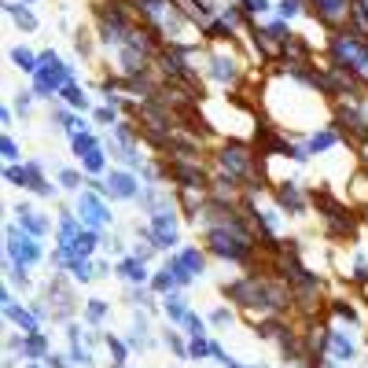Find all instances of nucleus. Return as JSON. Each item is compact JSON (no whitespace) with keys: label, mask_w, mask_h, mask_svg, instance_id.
I'll return each mask as SVG.
<instances>
[{"label":"nucleus","mask_w":368,"mask_h":368,"mask_svg":"<svg viewBox=\"0 0 368 368\" xmlns=\"http://www.w3.org/2000/svg\"><path fill=\"white\" fill-rule=\"evenodd\" d=\"M107 196L133 199V196H136V181L129 177V173H111V177H107Z\"/></svg>","instance_id":"obj_7"},{"label":"nucleus","mask_w":368,"mask_h":368,"mask_svg":"<svg viewBox=\"0 0 368 368\" xmlns=\"http://www.w3.org/2000/svg\"><path fill=\"white\" fill-rule=\"evenodd\" d=\"M85 170H89V173H100V170H103V155H100V147H96L92 155H85Z\"/></svg>","instance_id":"obj_21"},{"label":"nucleus","mask_w":368,"mask_h":368,"mask_svg":"<svg viewBox=\"0 0 368 368\" xmlns=\"http://www.w3.org/2000/svg\"><path fill=\"white\" fill-rule=\"evenodd\" d=\"M210 320H214V324H229V309H214Z\"/></svg>","instance_id":"obj_28"},{"label":"nucleus","mask_w":368,"mask_h":368,"mask_svg":"<svg viewBox=\"0 0 368 368\" xmlns=\"http://www.w3.org/2000/svg\"><path fill=\"white\" fill-rule=\"evenodd\" d=\"M4 155H8V159H15V155H19V147H15V140H12V136H4Z\"/></svg>","instance_id":"obj_27"},{"label":"nucleus","mask_w":368,"mask_h":368,"mask_svg":"<svg viewBox=\"0 0 368 368\" xmlns=\"http://www.w3.org/2000/svg\"><path fill=\"white\" fill-rule=\"evenodd\" d=\"M181 262H184V269H188V273H203V254H199V251H184Z\"/></svg>","instance_id":"obj_14"},{"label":"nucleus","mask_w":368,"mask_h":368,"mask_svg":"<svg viewBox=\"0 0 368 368\" xmlns=\"http://www.w3.org/2000/svg\"><path fill=\"white\" fill-rule=\"evenodd\" d=\"M103 313H107V306H103L100 298H92L89 302V320H103Z\"/></svg>","instance_id":"obj_24"},{"label":"nucleus","mask_w":368,"mask_h":368,"mask_svg":"<svg viewBox=\"0 0 368 368\" xmlns=\"http://www.w3.org/2000/svg\"><path fill=\"white\" fill-rule=\"evenodd\" d=\"M309 12L320 19L324 26H335V23H343L346 15H350V0H309Z\"/></svg>","instance_id":"obj_3"},{"label":"nucleus","mask_w":368,"mask_h":368,"mask_svg":"<svg viewBox=\"0 0 368 368\" xmlns=\"http://www.w3.org/2000/svg\"><path fill=\"white\" fill-rule=\"evenodd\" d=\"M218 162H221V170L229 173V177H236V181H243V177H251V173H254V155L247 147H240V144L221 147Z\"/></svg>","instance_id":"obj_1"},{"label":"nucleus","mask_w":368,"mask_h":368,"mask_svg":"<svg viewBox=\"0 0 368 368\" xmlns=\"http://www.w3.org/2000/svg\"><path fill=\"white\" fill-rule=\"evenodd\" d=\"M8 251H12V258H15L19 265H30V262H37V258H41L37 243H34V240H26V236L19 240V232H15V229L8 232Z\"/></svg>","instance_id":"obj_5"},{"label":"nucleus","mask_w":368,"mask_h":368,"mask_svg":"<svg viewBox=\"0 0 368 368\" xmlns=\"http://www.w3.org/2000/svg\"><path fill=\"white\" fill-rule=\"evenodd\" d=\"M188 354H192V357H207V354H214V346H210V343H203V339H196Z\"/></svg>","instance_id":"obj_25"},{"label":"nucleus","mask_w":368,"mask_h":368,"mask_svg":"<svg viewBox=\"0 0 368 368\" xmlns=\"http://www.w3.org/2000/svg\"><path fill=\"white\" fill-rule=\"evenodd\" d=\"M96 118H100V122H114V111H111V107H103V111L96 114Z\"/></svg>","instance_id":"obj_29"},{"label":"nucleus","mask_w":368,"mask_h":368,"mask_svg":"<svg viewBox=\"0 0 368 368\" xmlns=\"http://www.w3.org/2000/svg\"><path fill=\"white\" fill-rule=\"evenodd\" d=\"M335 317H343L346 324H357V309L350 306V302H343V298H331V306H328Z\"/></svg>","instance_id":"obj_12"},{"label":"nucleus","mask_w":368,"mask_h":368,"mask_svg":"<svg viewBox=\"0 0 368 368\" xmlns=\"http://www.w3.org/2000/svg\"><path fill=\"white\" fill-rule=\"evenodd\" d=\"M59 181L67 184V188H78V184H81V177H78L74 170H63V173H59Z\"/></svg>","instance_id":"obj_26"},{"label":"nucleus","mask_w":368,"mask_h":368,"mask_svg":"<svg viewBox=\"0 0 368 368\" xmlns=\"http://www.w3.org/2000/svg\"><path fill=\"white\" fill-rule=\"evenodd\" d=\"M74 151H78L81 159L92 155V151H96V140H92V136H74Z\"/></svg>","instance_id":"obj_19"},{"label":"nucleus","mask_w":368,"mask_h":368,"mask_svg":"<svg viewBox=\"0 0 368 368\" xmlns=\"http://www.w3.org/2000/svg\"><path fill=\"white\" fill-rule=\"evenodd\" d=\"M166 313L173 320H184L188 317V309H184V298H166Z\"/></svg>","instance_id":"obj_17"},{"label":"nucleus","mask_w":368,"mask_h":368,"mask_svg":"<svg viewBox=\"0 0 368 368\" xmlns=\"http://www.w3.org/2000/svg\"><path fill=\"white\" fill-rule=\"evenodd\" d=\"M331 354H335V361H354V354H357V346L350 335H343V331H331Z\"/></svg>","instance_id":"obj_8"},{"label":"nucleus","mask_w":368,"mask_h":368,"mask_svg":"<svg viewBox=\"0 0 368 368\" xmlns=\"http://www.w3.org/2000/svg\"><path fill=\"white\" fill-rule=\"evenodd\" d=\"M335 144H339V133H335V129H324V133H317L309 140V151H328Z\"/></svg>","instance_id":"obj_10"},{"label":"nucleus","mask_w":368,"mask_h":368,"mask_svg":"<svg viewBox=\"0 0 368 368\" xmlns=\"http://www.w3.org/2000/svg\"><path fill=\"white\" fill-rule=\"evenodd\" d=\"M15 63H19V67H23V70H30V74H37V70H41V67H37V59L30 56L26 48H15Z\"/></svg>","instance_id":"obj_15"},{"label":"nucleus","mask_w":368,"mask_h":368,"mask_svg":"<svg viewBox=\"0 0 368 368\" xmlns=\"http://www.w3.org/2000/svg\"><path fill=\"white\" fill-rule=\"evenodd\" d=\"M63 96H67L70 107H85V96H81V89H74V85H67V89H63Z\"/></svg>","instance_id":"obj_23"},{"label":"nucleus","mask_w":368,"mask_h":368,"mask_svg":"<svg viewBox=\"0 0 368 368\" xmlns=\"http://www.w3.org/2000/svg\"><path fill=\"white\" fill-rule=\"evenodd\" d=\"M63 81H67V67L52 52H45L41 56V70H37V92H56Z\"/></svg>","instance_id":"obj_2"},{"label":"nucleus","mask_w":368,"mask_h":368,"mask_svg":"<svg viewBox=\"0 0 368 368\" xmlns=\"http://www.w3.org/2000/svg\"><path fill=\"white\" fill-rule=\"evenodd\" d=\"M19 218H23V229H30L34 236H41V232L48 229V221H45V218H37L34 210H19Z\"/></svg>","instance_id":"obj_11"},{"label":"nucleus","mask_w":368,"mask_h":368,"mask_svg":"<svg viewBox=\"0 0 368 368\" xmlns=\"http://www.w3.org/2000/svg\"><path fill=\"white\" fill-rule=\"evenodd\" d=\"M302 12V0H280V15L291 19V15H298Z\"/></svg>","instance_id":"obj_22"},{"label":"nucleus","mask_w":368,"mask_h":368,"mask_svg":"<svg viewBox=\"0 0 368 368\" xmlns=\"http://www.w3.org/2000/svg\"><path fill=\"white\" fill-rule=\"evenodd\" d=\"M78 210H81V218L89 221V225H103L111 214H107V207L100 203V192H85L81 203H78Z\"/></svg>","instance_id":"obj_6"},{"label":"nucleus","mask_w":368,"mask_h":368,"mask_svg":"<svg viewBox=\"0 0 368 368\" xmlns=\"http://www.w3.org/2000/svg\"><path fill=\"white\" fill-rule=\"evenodd\" d=\"M210 74L218 81H236V78H240V63L229 59V56H214V70Z\"/></svg>","instance_id":"obj_9"},{"label":"nucleus","mask_w":368,"mask_h":368,"mask_svg":"<svg viewBox=\"0 0 368 368\" xmlns=\"http://www.w3.org/2000/svg\"><path fill=\"white\" fill-rule=\"evenodd\" d=\"M276 203H280L287 214H295V218L306 214V196H302L298 181H284V184H280V188H276Z\"/></svg>","instance_id":"obj_4"},{"label":"nucleus","mask_w":368,"mask_h":368,"mask_svg":"<svg viewBox=\"0 0 368 368\" xmlns=\"http://www.w3.org/2000/svg\"><path fill=\"white\" fill-rule=\"evenodd\" d=\"M361 298L368 302V280H361Z\"/></svg>","instance_id":"obj_30"},{"label":"nucleus","mask_w":368,"mask_h":368,"mask_svg":"<svg viewBox=\"0 0 368 368\" xmlns=\"http://www.w3.org/2000/svg\"><path fill=\"white\" fill-rule=\"evenodd\" d=\"M122 276H125V280H144V262H136V258L122 262Z\"/></svg>","instance_id":"obj_13"},{"label":"nucleus","mask_w":368,"mask_h":368,"mask_svg":"<svg viewBox=\"0 0 368 368\" xmlns=\"http://www.w3.org/2000/svg\"><path fill=\"white\" fill-rule=\"evenodd\" d=\"M243 15H262V12H269V0H243Z\"/></svg>","instance_id":"obj_20"},{"label":"nucleus","mask_w":368,"mask_h":368,"mask_svg":"<svg viewBox=\"0 0 368 368\" xmlns=\"http://www.w3.org/2000/svg\"><path fill=\"white\" fill-rule=\"evenodd\" d=\"M8 12H12V15H15V19H19V23H23L26 30H34V26H37V19L30 15V12H23V8H19V4H8Z\"/></svg>","instance_id":"obj_18"},{"label":"nucleus","mask_w":368,"mask_h":368,"mask_svg":"<svg viewBox=\"0 0 368 368\" xmlns=\"http://www.w3.org/2000/svg\"><path fill=\"white\" fill-rule=\"evenodd\" d=\"M92 247H96V232H81L78 240H74V251L78 254H92Z\"/></svg>","instance_id":"obj_16"}]
</instances>
